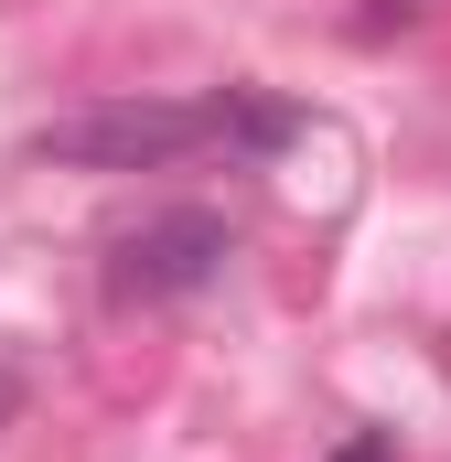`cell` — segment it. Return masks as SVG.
<instances>
[{"label": "cell", "mask_w": 451, "mask_h": 462, "mask_svg": "<svg viewBox=\"0 0 451 462\" xmlns=\"http://www.w3.org/2000/svg\"><path fill=\"white\" fill-rule=\"evenodd\" d=\"M334 462H398V441H387V430H365V441H344Z\"/></svg>", "instance_id": "obj_4"}, {"label": "cell", "mask_w": 451, "mask_h": 462, "mask_svg": "<svg viewBox=\"0 0 451 462\" xmlns=\"http://www.w3.org/2000/svg\"><path fill=\"white\" fill-rule=\"evenodd\" d=\"M226 140L216 108L194 97H97V108H65L32 129V162H65V172H161L183 151Z\"/></svg>", "instance_id": "obj_1"}, {"label": "cell", "mask_w": 451, "mask_h": 462, "mask_svg": "<svg viewBox=\"0 0 451 462\" xmlns=\"http://www.w3.org/2000/svg\"><path fill=\"white\" fill-rule=\"evenodd\" d=\"M226 258H236V226L205 216V205H161L140 226L108 236V301H194L216 291Z\"/></svg>", "instance_id": "obj_2"}, {"label": "cell", "mask_w": 451, "mask_h": 462, "mask_svg": "<svg viewBox=\"0 0 451 462\" xmlns=\"http://www.w3.org/2000/svg\"><path fill=\"white\" fill-rule=\"evenodd\" d=\"M216 118H226V140H247V151H280V140L301 129L290 97H216Z\"/></svg>", "instance_id": "obj_3"}, {"label": "cell", "mask_w": 451, "mask_h": 462, "mask_svg": "<svg viewBox=\"0 0 451 462\" xmlns=\"http://www.w3.org/2000/svg\"><path fill=\"white\" fill-rule=\"evenodd\" d=\"M11 420H22V376L0 365V430H11Z\"/></svg>", "instance_id": "obj_5"}]
</instances>
